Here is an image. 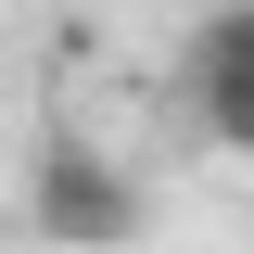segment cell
Here are the masks:
<instances>
[{
    "mask_svg": "<svg viewBox=\"0 0 254 254\" xmlns=\"http://www.w3.org/2000/svg\"><path fill=\"white\" fill-rule=\"evenodd\" d=\"M140 216H153V190L127 178L102 140H38V165H26V229L51 254H115V242H140Z\"/></svg>",
    "mask_w": 254,
    "mask_h": 254,
    "instance_id": "6da1fadb",
    "label": "cell"
},
{
    "mask_svg": "<svg viewBox=\"0 0 254 254\" xmlns=\"http://www.w3.org/2000/svg\"><path fill=\"white\" fill-rule=\"evenodd\" d=\"M190 115H203L216 153H254V0L203 13V38H190Z\"/></svg>",
    "mask_w": 254,
    "mask_h": 254,
    "instance_id": "7a4b0ae2",
    "label": "cell"
}]
</instances>
